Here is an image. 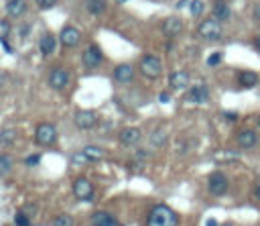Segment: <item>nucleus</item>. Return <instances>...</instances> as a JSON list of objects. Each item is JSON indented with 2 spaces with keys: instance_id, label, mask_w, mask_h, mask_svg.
<instances>
[{
  "instance_id": "obj_1",
  "label": "nucleus",
  "mask_w": 260,
  "mask_h": 226,
  "mask_svg": "<svg viewBox=\"0 0 260 226\" xmlns=\"http://www.w3.org/2000/svg\"><path fill=\"white\" fill-rule=\"evenodd\" d=\"M146 226H179V214L167 204H156L146 214Z\"/></svg>"
},
{
  "instance_id": "obj_2",
  "label": "nucleus",
  "mask_w": 260,
  "mask_h": 226,
  "mask_svg": "<svg viewBox=\"0 0 260 226\" xmlns=\"http://www.w3.org/2000/svg\"><path fill=\"white\" fill-rule=\"evenodd\" d=\"M138 69H140V73L146 79H156L162 73V61H160V57L150 55V53L148 55H142L140 61H138Z\"/></svg>"
},
{
  "instance_id": "obj_3",
  "label": "nucleus",
  "mask_w": 260,
  "mask_h": 226,
  "mask_svg": "<svg viewBox=\"0 0 260 226\" xmlns=\"http://www.w3.org/2000/svg\"><path fill=\"white\" fill-rule=\"evenodd\" d=\"M223 33V26L217 18L209 16V18H203L199 24H197V35L203 39V41H217Z\"/></svg>"
},
{
  "instance_id": "obj_4",
  "label": "nucleus",
  "mask_w": 260,
  "mask_h": 226,
  "mask_svg": "<svg viewBox=\"0 0 260 226\" xmlns=\"http://www.w3.org/2000/svg\"><path fill=\"white\" fill-rule=\"evenodd\" d=\"M35 143L41 147H51L57 143V128L51 122H41L35 128Z\"/></svg>"
},
{
  "instance_id": "obj_5",
  "label": "nucleus",
  "mask_w": 260,
  "mask_h": 226,
  "mask_svg": "<svg viewBox=\"0 0 260 226\" xmlns=\"http://www.w3.org/2000/svg\"><path fill=\"white\" fill-rule=\"evenodd\" d=\"M47 81H49V86L53 88V90H65L69 83H71V73H69V69H65V67H53L51 71H49V77H47Z\"/></svg>"
},
{
  "instance_id": "obj_6",
  "label": "nucleus",
  "mask_w": 260,
  "mask_h": 226,
  "mask_svg": "<svg viewBox=\"0 0 260 226\" xmlns=\"http://www.w3.org/2000/svg\"><path fill=\"white\" fill-rule=\"evenodd\" d=\"M73 195L77 197V200H81V202H93V193H95V189H93V183L87 179V177H77L75 181H73Z\"/></svg>"
},
{
  "instance_id": "obj_7",
  "label": "nucleus",
  "mask_w": 260,
  "mask_h": 226,
  "mask_svg": "<svg viewBox=\"0 0 260 226\" xmlns=\"http://www.w3.org/2000/svg\"><path fill=\"white\" fill-rule=\"evenodd\" d=\"M230 187V181L225 177V173L221 171H213L209 177H207V191L211 195H223Z\"/></svg>"
},
{
  "instance_id": "obj_8",
  "label": "nucleus",
  "mask_w": 260,
  "mask_h": 226,
  "mask_svg": "<svg viewBox=\"0 0 260 226\" xmlns=\"http://www.w3.org/2000/svg\"><path fill=\"white\" fill-rule=\"evenodd\" d=\"M98 114L93 110H77L73 114V124L79 128V130H91L95 124H98Z\"/></svg>"
},
{
  "instance_id": "obj_9",
  "label": "nucleus",
  "mask_w": 260,
  "mask_h": 226,
  "mask_svg": "<svg viewBox=\"0 0 260 226\" xmlns=\"http://www.w3.org/2000/svg\"><path fill=\"white\" fill-rule=\"evenodd\" d=\"M59 41H61L63 47L73 49V47H77L81 43V33H79V29H75L71 24H65L61 29V33H59Z\"/></svg>"
},
{
  "instance_id": "obj_10",
  "label": "nucleus",
  "mask_w": 260,
  "mask_h": 226,
  "mask_svg": "<svg viewBox=\"0 0 260 226\" xmlns=\"http://www.w3.org/2000/svg\"><path fill=\"white\" fill-rule=\"evenodd\" d=\"M185 100L191 104H205V102H209V88L205 83H195L187 90Z\"/></svg>"
},
{
  "instance_id": "obj_11",
  "label": "nucleus",
  "mask_w": 260,
  "mask_h": 226,
  "mask_svg": "<svg viewBox=\"0 0 260 226\" xmlns=\"http://www.w3.org/2000/svg\"><path fill=\"white\" fill-rule=\"evenodd\" d=\"M160 31H162L165 37L173 39V37L181 35V31H183V20H181L179 16H167V18L160 22Z\"/></svg>"
},
{
  "instance_id": "obj_12",
  "label": "nucleus",
  "mask_w": 260,
  "mask_h": 226,
  "mask_svg": "<svg viewBox=\"0 0 260 226\" xmlns=\"http://www.w3.org/2000/svg\"><path fill=\"white\" fill-rule=\"evenodd\" d=\"M140 138H142V132H140V128H136V126H126V128H122L120 134H118V140H120L124 147H136V145L140 143Z\"/></svg>"
},
{
  "instance_id": "obj_13",
  "label": "nucleus",
  "mask_w": 260,
  "mask_h": 226,
  "mask_svg": "<svg viewBox=\"0 0 260 226\" xmlns=\"http://www.w3.org/2000/svg\"><path fill=\"white\" fill-rule=\"evenodd\" d=\"M236 79H238V86L244 88V90H252V88H256V86L260 83V75H258L256 71H252V69H242V71H238Z\"/></svg>"
},
{
  "instance_id": "obj_14",
  "label": "nucleus",
  "mask_w": 260,
  "mask_h": 226,
  "mask_svg": "<svg viewBox=\"0 0 260 226\" xmlns=\"http://www.w3.org/2000/svg\"><path fill=\"white\" fill-rule=\"evenodd\" d=\"M81 59H83V65H85L87 69H93V67H98V65L102 63L104 55H102V51L98 49V45H89V47H85Z\"/></svg>"
},
{
  "instance_id": "obj_15",
  "label": "nucleus",
  "mask_w": 260,
  "mask_h": 226,
  "mask_svg": "<svg viewBox=\"0 0 260 226\" xmlns=\"http://www.w3.org/2000/svg\"><path fill=\"white\" fill-rule=\"evenodd\" d=\"M112 77H114V81H118V83H130V81L134 79V67H132L130 63H120V65L114 67Z\"/></svg>"
},
{
  "instance_id": "obj_16",
  "label": "nucleus",
  "mask_w": 260,
  "mask_h": 226,
  "mask_svg": "<svg viewBox=\"0 0 260 226\" xmlns=\"http://www.w3.org/2000/svg\"><path fill=\"white\" fill-rule=\"evenodd\" d=\"M236 145H238L240 149H252V147H256V145H258V134H256V130H252V128L240 130V132L236 134Z\"/></svg>"
},
{
  "instance_id": "obj_17",
  "label": "nucleus",
  "mask_w": 260,
  "mask_h": 226,
  "mask_svg": "<svg viewBox=\"0 0 260 226\" xmlns=\"http://www.w3.org/2000/svg\"><path fill=\"white\" fill-rule=\"evenodd\" d=\"M189 81H191V77L183 69H175V71L169 73V86L173 90H187L189 88Z\"/></svg>"
},
{
  "instance_id": "obj_18",
  "label": "nucleus",
  "mask_w": 260,
  "mask_h": 226,
  "mask_svg": "<svg viewBox=\"0 0 260 226\" xmlns=\"http://www.w3.org/2000/svg\"><path fill=\"white\" fill-rule=\"evenodd\" d=\"M55 47H57V39H55V35H51V33H43L41 39H39V51H41V55H43V57L53 55V53H55Z\"/></svg>"
},
{
  "instance_id": "obj_19",
  "label": "nucleus",
  "mask_w": 260,
  "mask_h": 226,
  "mask_svg": "<svg viewBox=\"0 0 260 226\" xmlns=\"http://www.w3.org/2000/svg\"><path fill=\"white\" fill-rule=\"evenodd\" d=\"M91 224L93 226H118V220H116L114 214H110L106 210H100V212L91 214Z\"/></svg>"
},
{
  "instance_id": "obj_20",
  "label": "nucleus",
  "mask_w": 260,
  "mask_h": 226,
  "mask_svg": "<svg viewBox=\"0 0 260 226\" xmlns=\"http://www.w3.org/2000/svg\"><path fill=\"white\" fill-rule=\"evenodd\" d=\"M26 0H8L6 2V14L10 18H20L26 12Z\"/></svg>"
},
{
  "instance_id": "obj_21",
  "label": "nucleus",
  "mask_w": 260,
  "mask_h": 226,
  "mask_svg": "<svg viewBox=\"0 0 260 226\" xmlns=\"http://www.w3.org/2000/svg\"><path fill=\"white\" fill-rule=\"evenodd\" d=\"M81 153L87 159V163H98V161L104 159V149L98 147V145H87V147L81 149Z\"/></svg>"
},
{
  "instance_id": "obj_22",
  "label": "nucleus",
  "mask_w": 260,
  "mask_h": 226,
  "mask_svg": "<svg viewBox=\"0 0 260 226\" xmlns=\"http://www.w3.org/2000/svg\"><path fill=\"white\" fill-rule=\"evenodd\" d=\"M211 16L217 18L219 22L230 20V18H232V10H230L228 2H215V4H213V10H211Z\"/></svg>"
},
{
  "instance_id": "obj_23",
  "label": "nucleus",
  "mask_w": 260,
  "mask_h": 226,
  "mask_svg": "<svg viewBox=\"0 0 260 226\" xmlns=\"http://www.w3.org/2000/svg\"><path fill=\"white\" fill-rule=\"evenodd\" d=\"M16 143V130L14 128H2L0 130V147L8 149Z\"/></svg>"
},
{
  "instance_id": "obj_24",
  "label": "nucleus",
  "mask_w": 260,
  "mask_h": 226,
  "mask_svg": "<svg viewBox=\"0 0 260 226\" xmlns=\"http://www.w3.org/2000/svg\"><path fill=\"white\" fill-rule=\"evenodd\" d=\"M106 0H87V10H89V14H93V16H98V14H104L106 12Z\"/></svg>"
},
{
  "instance_id": "obj_25",
  "label": "nucleus",
  "mask_w": 260,
  "mask_h": 226,
  "mask_svg": "<svg viewBox=\"0 0 260 226\" xmlns=\"http://www.w3.org/2000/svg\"><path fill=\"white\" fill-rule=\"evenodd\" d=\"M32 224V216L24 210H18L14 214V226H30Z\"/></svg>"
},
{
  "instance_id": "obj_26",
  "label": "nucleus",
  "mask_w": 260,
  "mask_h": 226,
  "mask_svg": "<svg viewBox=\"0 0 260 226\" xmlns=\"http://www.w3.org/2000/svg\"><path fill=\"white\" fill-rule=\"evenodd\" d=\"M203 10H205V2L203 0H191L189 2V14L193 18H199L203 14Z\"/></svg>"
},
{
  "instance_id": "obj_27",
  "label": "nucleus",
  "mask_w": 260,
  "mask_h": 226,
  "mask_svg": "<svg viewBox=\"0 0 260 226\" xmlns=\"http://www.w3.org/2000/svg\"><path fill=\"white\" fill-rule=\"evenodd\" d=\"M10 171H12V159H10L6 153H2V155H0V177L8 175Z\"/></svg>"
},
{
  "instance_id": "obj_28",
  "label": "nucleus",
  "mask_w": 260,
  "mask_h": 226,
  "mask_svg": "<svg viewBox=\"0 0 260 226\" xmlns=\"http://www.w3.org/2000/svg\"><path fill=\"white\" fill-rule=\"evenodd\" d=\"M53 226H75V220L69 214H59V216H55Z\"/></svg>"
},
{
  "instance_id": "obj_29",
  "label": "nucleus",
  "mask_w": 260,
  "mask_h": 226,
  "mask_svg": "<svg viewBox=\"0 0 260 226\" xmlns=\"http://www.w3.org/2000/svg\"><path fill=\"white\" fill-rule=\"evenodd\" d=\"M165 140H167V134H165L162 130H154V132L150 134V145H152V147H162Z\"/></svg>"
},
{
  "instance_id": "obj_30",
  "label": "nucleus",
  "mask_w": 260,
  "mask_h": 226,
  "mask_svg": "<svg viewBox=\"0 0 260 226\" xmlns=\"http://www.w3.org/2000/svg\"><path fill=\"white\" fill-rule=\"evenodd\" d=\"M221 61H223V53H221V51H213V53L207 57V61H205V63H207L209 67H217Z\"/></svg>"
},
{
  "instance_id": "obj_31",
  "label": "nucleus",
  "mask_w": 260,
  "mask_h": 226,
  "mask_svg": "<svg viewBox=\"0 0 260 226\" xmlns=\"http://www.w3.org/2000/svg\"><path fill=\"white\" fill-rule=\"evenodd\" d=\"M8 35H10V22L4 20V18H0V41H6Z\"/></svg>"
},
{
  "instance_id": "obj_32",
  "label": "nucleus",
  "mask_w": 260,
  "mask_h": 226,
  "mask_svg": "<svg viewBox=\"0 0 260 226\" xmlns=\"http://www.w3.org/2000/svg\"><path fill=\"white\" fill-rule=\"evenodd\" d=\"M39 163H41V155H39V153H32V155L24 157V165H26V167H37Z\"/></svg>"
},
{
  "instance_id": "obj_33",
  "label": "nucleus",
  "mask_w": 260,
  "mask_h": 226,
  "mask_svg": "<svg viewBox=\"0 0 260 226\" xmlns=\"http://www.w3.org/2000/svg\"><path fill=\"white\" fill-rule=\"evenodd\" d=\"M35 2H37V6L43 8V10H49V8H53V6L57 4V0H35Z\"/></svg>"
},
{
  "instance_id": "obj_34",
  "label": "nucleus",
  "mask_w": 260,
  "mask_h": 226,
  "mask_svg": "<svg viewBox=\"0 0 260 226\" xmlns=\"http://www.w3.org/2000/svg\"><path fill=\"white\" fill-rule=\"evenodd\" d=\"M221 116H223L228 122H236V120H238V112H230V110H225V112H221Z\"/></svg>"
},
{
  "instance_id": "obj_35",
  "label": "nucleus",
  "mask_w": 260,
  "mask_h": 226,
  "mask_svg": "<svg viewBox=\"0 0 260 226\" xmlns=\"http://www.w3.org/2000/svg\"><path fill=\"white\" fill-rule=\"evenodd\" d=\"M252 16H254V20L260 22V2H256V4L252 6Z\"/></svg>"
},
{
  "instance_id": "obj_36",
  "label": "nucleus",
  "mask_w": 260,
  "mask_h": 226,
  "mask_svg": "<svg viewBox=\"0 0 260 226\" xmlns=\"http://www.w3.org/2000/svg\"><path fill=\"white\" fill-rule=\"evenodd\" d=\"M158 102H160V104L171 102V94H169V92H160V94H158Z\"/></svg>"
},
{
  "instance_id": "obj_37",
  "label": "nucleus",
  "mask_w": 260,
  "mask_h": 226,
  "mask_svg": "<svg viewBox=\"0 0 260 226\" xmlns=\"http://www.w3.org/2000/svg\"><path fill=\"white\" fill-rule=\"evenodd\" d=\"M252 45H254V49H256V51L260 53V33H258V35H256V37L252 39Z\"/></svg>"
},
{
  "instance_id": "obj_38",
  "label": "nucleus",
  "mask_w": 260,
  "mask_h": 226,
  "mask_svg": "<svg viewBox=\"0 0 260 226\" xmlns=\"http://www.w3.org/2000/svg\"><path fill=\"white\" fill-rule=\"evenodd\" d=\"M205 226H219V222H217L215 218H207V220H205Z\"/></svg>"
},
{
  "instance_id": "obj_39",
  "label": "nucleus",
  "mask_w": 260,
  "mask_h": 226,
  "mask_svg": "<svg viewBox=\"0 0 260 226\" xmlns=\"http://www.w3.org/2000/svg\"><path fill=\"white\" fill-rule=\"evenodd\" d=\"M189 2H191V0H179V2H177V8H183V6H189Z\"/></svg>"
},
{
  "instance_id": "obj_40",
  "label": "nucleus",
  "mask_w": 260,
  "mask_h": 226,
  "mask_svg": "<svg viewBox=\"0 0 260 226\" xmlns=\"http://www.w3.org/2000/svg\"><path fill=\"white\" fill-rule=\"evenodd\" d=\"M254 195H256V200H260V181H258L256 187H254Z\"/></svg>"
},
{
  "instance_id": "obj_41",
  "label": "nucleus",
  "mask_w": 260,
  "mask_h": 226,
  "mask_svg": "<svg viewBox=\"0 0 260 226\" xmlns=\"http://www.w3.org/2000/svg\"><path fill=\"white\" fill-rule=\"evenodd\" d=\"M2 83H4V73L0 71V86H2Z\"/></svg>"
},
{
  "instance_id": "obj_42",
  "label": "nucleus",
  "mask_w": 260,
  "mask_h": 226,
  "mask_svg": "<svg viewBox=\"0 0 260 226\" xmlns=\"http://www.w3.org/2000/svg\"><path fill=\"white\" fill-rule=\"evenodd\" d=\"M219 226H234L232 222H225V224H219Z\"/></svg>"
},
{
  "instance_id": "obj_43",
  "label": "nucleus",
  "mask_w": 260,
  "mask_h": 226,
  "mask_svg": "<svg viewBox=\"0 0 260 226\" xmlns=\"http://www.w3.org/2000/svg\"><path fill=\"white\" fill-rule=\"evenodd\" d=\"M215 2H230V0H215Z\"/></svg>"
},
{
  "instance_id": "obj_44",
  "label": "nucleus",
  "mask_w": 260,
  "mask_h": 226,
  "mask_svg": "<svg viewBox=\"0 0 260 226\" xmlns=\"http://www.w3.org/2000/svg\"><path fill=\"white\" fill-rule=\"evenodd\" d=\"M258 128H260V116H258Z\"/></svg>"
},
{
  "instance_id": "obj_45",
  "label": "nucleus",
  "mask_w": 260,
  "mask_h": 226,
  "mask_svg": "<svg viewBox=\"0 0 260 226\" xmlns=\"http://www.w3.org/2000/svg\"><path fill=\"white\" fill-rule=\"evenodd\" d=\"M118 2H128V0H118Z\"/></svg>"
}]
</instances>
